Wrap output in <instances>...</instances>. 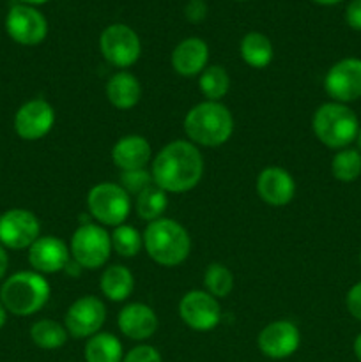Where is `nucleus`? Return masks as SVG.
<instances>
[{
  "label": "nucleus",
  "instance_id": "obj_1",
  "mask_svg": "<svg viewBox=\"0 0 361 362\" xmlns=\"http://www.w3.org/2000/svg\"><path fill=\"white\" fill-rule=\"evenodd\" d=\"M202 175L204 159L191 141H170L152 161V180L165 193L191 191L200 182Z\"/></svg>",
  "mask_w": 361,
  "mask_h": 362
},
{
  "label": "nucleus",
  "instance_id": "obj_2",
  "mask_svg": "<svg viewBox=\"0 0 361 362\" xmlns=\"http://www.w3.org/2000/svg\"><path fill=\"white\" fill-rule=\"evenodd\" d=\"M184 131L193 145L219 147L232 136L234 117L219 101H204L188 112Z\"/></svg>",
  "mask_w": 361,
  "mask_h": 362
},
{
  "label": "nucleus",
  "instance_id": "obj_3",
  "mask_svg": "<svg viewBox=\"0 0 361 362\" xmlns=\"http://www.w3.org/2000/svg\"><path fill=\"white\" fill-rule=\"evenodd\" d=\"M144 246L156 264L176 267L190 255L191 239L180 223L161 218L147 225L144 232Z\"/></svg>",
  "mask_w": 361,
  "mask_h": 362
},
{
  "label": "nucleus",
  "instance_id": "obj_4",
  "mask_svg": "<svg viewBox=\"0 0 361 362\" xmlns=\"http://www.w3.org/2000/svg\"><path fill=\"white\" fill-rule=\"evenodd\" d=\"M50 299V285L39 272H16L0 288V303L9 313L30 317L45 308Z\"/></svg>",
  "mask_w": 361,
  "mask_h": 362
},
{
  "label": "nucleus",
  "instance_id": "obj_5",
  "mask_svg": "<svg viewBox=\"0 0 361 362\" xmlns=\"http://www.w3.org/2000/svg\"><path fill=\"white\" fill-rule=\"evenodd\" d=\"M314 133L329 148H347L360 133V122L353 110L342 103H326L314 113Z\"/></svg>",
  "mask_w": 361,
  "mask_h": 362
},
{
  "label": "nucleus",
  "instance_id": "obj_6",
  "mask_svg": "<svg viewBox=\"0 0 361 362\" xmlns=\"http://www.w3.org/2000/svg\"><path fill=\"white\" fill-rule=\"evenodd\" d=\"M87 207L92 218L105 226H120L131 211L130 194L120 184L101 182L87 194Z\"/></svg>",
  "mask_w": 361,
  "mask_h": 362
},
{
  "label": "nucleus",
  "instance_id": "obj_7",
  "mask_svg": "<svg viewBox=\"0 0 361 362\" xmlns=\"http://www.w3.org/2000/svg\"><path fill=\"white\" fill-rule=\"evenodd\" d=\"M71 257L78 267L94 271L108 262L112 251V239L103 226L94 223H85L76 228L71 237Z\"/></svg>",
  "mask_w": 361,
  "mask_h": 362
},
{
  "label": "nucleus",
  "instance_id": "obj_8",
  "mask_svg": "<svg viewBox=\"0 0 361 362\" xmlns=\"http://www.w3.org/2000/svg\"><path fill=\"white\" fill-rule=\"evenodd\" d=\"M99 48L106 62L115 67H130L140 59L142 42L133 28L115 23L103 30Z\"/></svg>",
  "mask_w": 361,
  "mask_h": 362
},
{
  "label": "nucleus",
  "instance_id": "obj_9",
  "mask_svg": "<svg viewBox=\"0 0 361 362\" xmlns=\"http://www.w3.org/2000/svg\"><path fill=\"white\" fill-rule=\"evenodd\" d=\"M326 94L335 103H353L361 98V59L349 57L331 66L324 78Z\"/></svg>",
  "mask_w": 361,
  "mask_h": 362
},
{
  "label": "nucleus",
  "instance_id": "obj_10",
  "mask_svg": "<svg viewBox=\"0 0 361 362\" xmlns=\"http://www.w3.org/2000/svg\"><path fill=\"white\" fill-rule=\"evenodd\" d=\"M106 320V308L98 297L85 296L71 304L64 318V327L73 338H92Z\"/></svg>",
  "mask_w": 361,
  "mask_h": 362
},
{
  "label": "nucleus",
  "instance_id": "obj_11",
  "mask_svg": "<svg viewBox=\"0 0 361 362\" xmlns=\"http://www.w3.org/2000/svg\"><path fill=\"white\" fill-rule=\"evenodd\" d=\"M179 315L190 329L207 332L212 331L222 320V308L211 293L191 290L180 299Z\"/></svg>",
  "mask_w": 361,
  "mask_h": 362
},
{
  "label": "nucleus",
  "instance_id": "obj_12",
  "mask_svg": "<svg viewBox=\"0 0 361 362\" xmlns=\"http://www.w3.org/2000/svg\"><path fill=\"white\" fill-rule=\"evenodd\" d=\"M39 219L25 209H11L0 216V244L9 250H25L39 239Z\"/></svg>",
  "mask_w": 361,
  "mask_h": 362
},
{
  "label": "nucleus",
  "instance_id": "obj_13",
  "mask_svg": "<svg viewBox=\"0 0 361 362\" xmlns=\"http://www.w3.org/2000/svg\"><path fill=\"white\" fill-rule=\"evenodd\" d=\"M6 30L18 45L35 46L45 41L48 23L38 9L30 6H14L7 13Z\"/></svg>",
  "mask_w": 361,
  "mask_h": 362
},
{
  "label": "nucleus",
  "instance_id": "obj_14",
  "mask_svg": "<svg viewBox=\"0 0 361 362\" xmlns=\"http://www.w3.org/2000/svg\"><path fill=\"white\" fill-rule=\"evenodd\" d=\"M55 124V110L45 99H32L25 103L14 115V129L23 140L34 141L52 131Z\"/></svg>",
  "mask_w": 361,
  "mask_h": 362
},
{
  "label": "nucleus",
  "instance_id": "obj_15",
  "mask_svg": "<svg viewBox=\"0 0 361 362\" xmlns=\"http://www.w3.org/2000/svg\"><path fill=\"white\" fill-rule=\"evenodd\" d=\"M257 343L258 350L269 359H287L299 349V329L289 320L271 322L262 329Z\"/></svg>",
  "mask_w": 361,
  "mask_h": 362
},
{
  "label": "nucleus",
  "instance_id": "obj_16",
  "mask_svg": "<svg viewBox=\"0 0 361 362\" xmlns=\"http://www.w3.org/2000/svg\"><path fill=\"white\" fill-rule=\"evenodd\" d=\"M71 251L59 237H39L28 247V262L39 274H55L69 264Z\"/></svg>",
  "mask_w": 361,
  "mask_h": 362
},
{
  "label": "nucleus",
  "instance_id": "obj_17",
  "mask_svg": "<svg viewBox=\"0 0 361 362\" xmlns=\"http://www.w3.org/2000/svg\"><path fill=\"white\" fill-rule=\"evenodd\" d=\"M257 193L265 204L282 207L292 202L296 194V182L287 170L280 166H268L257 177Z\"/></svg>",
  "mask_w": 361,
  "mask_h": 362
},
{
  "label": "nucleus",
  "instance_id": "obj_18",
  "mask_svg": "<svg viewBox=\"0 0 361 362\" xmlns=\"http://www.w3.org/2000/svg\"><path fill=\"white\" fill-rule=\"evenodd\" d=\"M117 324L126 338L144 341V339L151 338L158 329V317L147 304L133 303L120 310Z\"/></svg>",
  "mask_w": 361,
  "mask_h": 362
},
{
  "label": "nucleus",
  "instance_id": "obj_19",
  "mask_svg": "<svg viewBox=\"0 0 361 362\" xmlns=\"http://www.w3.org/2000/svg\"><path fill=\"white\" fill-rule=\"evenodd\" d=\"M151 145L140 134L122 136L112 148V161L122 172L144 170L151 161Z\"/></svg>",
  "mask_w": 361,
  "mask_h": 362
},
{
  "label": "nucleus",
  "instance_id": "obj_20",
  "mask_svg": "<svg viewBox=\"0 0 361 362\" xmlns=\"http://www.w3.org/2000/svg\"><path fill=\"white\" fill-rule=\"evenodd\" d=\"M209 46L200 37L180 41L172 52V67L180 76H195L207 67Z\"/></svg>",
  "mask_w": 361,
  "mask_h": 362
},
{
  "label": "nucleus",
  "instance_id": "obj_21",
  "mask_svg": "<svg viewBox=\"0 0 361 362\" xmlns=\"http://www.w3.org/2000/svg\"><path fill=\"white\" fill-rule=\"evenodd\" d=\"M106 98L119 110L133 108L142 98L140 81L127 71H119L106 81Z\"/></svg>",
  "mask_w": 361,
  "mask_h": 362
},
{
  "label": "nucleus",
  "instance_id": "obj_22",
  "mask_svg": "<svg viewBox=\"0 0 361 362\" xmlns=\"http://www.w3.org/2000/svg\"><path fill=\"white\" fill-rule=\"evenodd\" d=\"M101 292L106 299L113 303H122L133 293L134 278L124 265H112L101 276Z\"/></svg>",
  "mask_w": 361,
  "mask_h": 362
},
{
  "label": "nucleus",
  "instance_id": "obj_23",
  "mask_svg": "<svg viewBox=\"0 0 361 362\" xmlns=\"http://www.w3.org/2000/svg\"><path fill=\"white\" fill-rule=\"evenodd\" d=\"M239 49L244 62L255 69L268 67L271 64L273 55H275L271 41L260 32H250V34L244 35Z\"/></svg>",
  "mask_w": 361,
  "mask_h": 362
},
{
  "label": "nucleus",
  "instance_id": "obj_24",
  "mask_svg": "<svg viewBox=\"0 0 361 362\" xmlns=\"http://www.w3.org/2000/svg\"><path fill=\"white\" fill-rule=\"evenodd\" d=\"M122 345L119 339L108 332H98L88 338L85 345L87 362H122Z\"/></svg>",
  "mask_w": 361,
  "mask_h": 362
},
{
  "label": "nucleus",
  "instance_id": "obj_25",
  "mask_svg": "<svg viewBox=\"0 0 361 362\" xmlns=\"http://www.w3.org/2000/svg\"><path fill=\"white\" fill-rule=\"evenodd\" d=\"M30 338L34 345L42 350H57L66 345L67 331L62 324L55 320H39L30 327Z\"/></svg>",
  "mask_w": 361,
  "mask_h": 362
},
{
  "label": "nucleus",
  "instance_id": "obj_26",
  "mask_svg": "<svg viewBox=\"0 0 361 362\" xmlns=\"http://www.w3.org/2000/svg\"><path fill=\"white\" fill-rule=\"evenodd\" d=\"M168 207V198L166 193L158 187L156 184H152L151 187H147L145 191H142L137 197V214L140 216L144 221H158L161 219L163 212Z\"/></svg>",
  "mask_w": 361,
  "mask_h": 362
},
{
  "label": "nucleus",
  "instance_id": "obj_27",
  "mask_svg": "<svg viewBox=\"0 0 361 362\" xmlns=\"http://www.w3.org/2000/svg\"><path fill=\"white\" fill-rule=\"evenodd\" d=\"M202 94L207 98V101H219L225 98L230 88V76L222 66H209L200 73L198 80Z\"/></svg>",
  "mask_w": 361,
  "mask_h": 362
},
{
  "label": "nucleus",
  "instance_id": "obj_28",
  "mask_svg": "<svg viewBox=\"0 0 361 362\" xmlns=\"http://www.w3.org/2000/svg\"><path fill=\"white\" fill-rule=\"evenodd\" d=\"M331 173L340 182H354L361 175V152L356 148H342L331 159Z\"/></svg>",
  "mask_w": 361,
  "mask_h": 362
},
{
  "label": "nucleus",
  "instance_id": "obj_29",
  "mask_svg": "<svg viewBox=\"0 0 361 362\" xmlns=\"http://www.w3.org/2000/svg\"><path fill=\"white\" fill-rule=\"evenodd\" d=\"M204 285L207 288V293H211L212 297L225 299L227 296H230L234 288V274L227 265L211 264L205 269Z\"/></svg>",
  "mask_w": 361,
  "mask_h": 362
},
{
  "label": "nucleus",
  "instance_id": "obj_30",
  "mask_svg": "<svg viewBox=\"0 0 361 362\" xmlns=\"http://www.w3.org/2000/svg\"><path fill=\"white\" fill-rule=\"evenodd\" d=\"M110 239H112V250H115V253L124 258L137 257L144 244V237L138 233L137 228L130 225L115 226Z\"/></svg>",
  "mask_w": 361,
  "mask_h": 362
},
{
  "label": "nucleus",
  "instance_id": "obj_31",
  "mask_svg": "<svg viewBox=\"0 0 361 362\" xmlns=\"http://www.w3.org/2000/svg\"><path fill=\"white\" fill-rule=\"evenodd\" d=\"M120 182H122L120 186L126 189L127 194H134V197H138L142 191L151 187L152 184H154V180H152V173L145 172L144 168V170H133V172H122V175H120Z\"/></svg>",
  "mask_w": 361,
  "mask_h": 362
},
{
  "label": "nucleus",
  "instance_id": "obj_32",
  "mask_svg": "<svg viewBox=\"0 0 361 362\" xmlns=\"http://www.w3.org/2000/svg\"><path fill=\"white\" fill-rule=\"evenodd\" d=\"M122 362H161V356L154 346L140 345L126 354Z\"/></svg>",
  "mask_w": 361,
  "mask_h": 362
},
{
  "label": "nucleus",
  "instance_id": "obj_33",
  "mask_svg": "<svg viewBox=\"0 0 361 362\" xmlns=\"http://www.w3.org/2000/svg\"><path fill=\"white\" fill-rule=\"evenodd\" d=\"M345 306L347 311H349L356 320L361 322V281L356 283V285L347 292Z\"/></svg>",
  "mask_w": 361,
  "mask_h": 362
},
{
  "label": "nucleus",
  "instance_id": "obj_34",
  "mask_svg": "<svg viewBox=\"0 0 361 362\" xmlns=\"http://www.w3.org/2000/svg\"><path fill=\"white\" fill-rule=\"evenodd\" d=\"M345 21L353 30L361 32V0H353L345 9Z\"/></svg>",
  "mask_w": 361,
  "mask_h": 362
},
{
  "label": "nucleus",
  "instance_id": "obj_35",
  "mask_svg": "<svg viewBox=\"0 0 361 362\" xmlns=\"http://www.w3.org/2000/svg\"><path fill=\"white\" fill-rule=\"evenodd\" d=\"M205 13H207V9H205V4L202 0H190L186 11H184V14H186L191 23H198V21L204 20Z\"/></svg>",
  "mask_w": 361,
  "mask_h": 362
},
{
  "label": "nucleus",
  "instance_id": "obj_36",
  "mask_svg": "<svg viewBox=\"0 0 361 362\" xmlns=\"http://www.w3.org/2000/svg\"><path fill=\"white\" fill-rule=\"evenodd\" d=\"M7 267H9V258H7L6 250H4L2 244H0V281H2L4 276H6Z\"/></svg>",
  "mask_w": 361,
  "mask_h": 362
},
{
  "label": "nucleus",
  "instance_id": "obj_37",
  "mask_svg": "<svg viewBox=\"0 0 361 362\" xmlns=\"http://www.w3.org/2000/svg\"><path fill=\"white\" fill-rule=\"evenodd\" d=\"M354 354H356L357 361L361 362V334H357V338L354 339Z\"/></svg>",
  "mask_w": 361,
  "mask_h": 362
},
{
  "label": "nucleus",
  "instance_id": "obj_38",
  "mask_svg": "<svg viewBox=\"0 0 361 362\" xmlns=\"http://www.w3.org/2000/svg\"><path fill=\"white\" fill-rule=\"evenodd\" d=\"M6 320H7V310H6V308H4V304L0 303V329L4 327Z\"/></svg>",
  "mask_w": 361,
  "mask_h": 362
},
{
  "label": "nucleus",
  "instance_id": "obj_39",
  "mask_svg": "<svg viewBox=\"0 0 361 362\" xmlns=\"http://www.w3.org/2000/svg\"><path fill=\"white\" fill-rule=\"evenodd\" d=\"M314 2L321 4V6H335V4L342 2V0H314Z\"/></svg>",
  "mask_w": 361,
  "mask_h": 362
},
{
  "label": "nucleus",
  "instance_id": "obj_40",
  "mask_svg": "<svg viewBox=\"0 0 361 362\" xmlns=\"http://www.w3.org/2000/svg\"><path fill=\"white\" fill-rule=\"evenodd\" d=\"M21 2L30 4V6H38V4H45V2H48V0H21Z\"/></svg>",
  "mask_w": 361,
  "mask_h": 362
},
{
  "label": "nucleus",
  "instance_id": "obj_41",
  "mask_svg": "<svg viewBox=\"0 0 361 362\" xmlns=\"http://www.w3.org/2000/svg\"><path fill=\"white\" fill-rule=\"evenodd\" d=\"M357 145H360V151H361V127H360V133H357Z\"/></svg>",
  "mask_w": 361,
  "mask_h": 362
},
{
  "label": "nucleus",
  "instance_id": "obj_42",
  "mask_svg": "<svg viewBox=\"0 0 361 362\" xmlns=\"http://www.w3.org/2000/svg\"><path fill=\"white\" fill-rule=\"evenodd\" d=\"M360 260H361V253H360Z\"/></svg>",
  "mask_w": 361,
  "mask_h": 362
}]
</instances>
